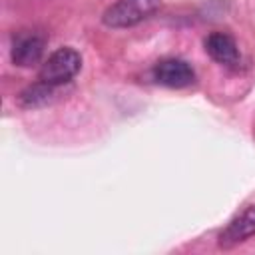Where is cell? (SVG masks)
<instances>
[{
  "instance_id": "obj_1",
  "label": "cell",
  "mask_w": 255,
  "mask_h": 255,
  "mask_svg": "<svg viewBox=\"0 0 255 255\" xmlns=\"http://www.w3.org/2000/svg\"><path fill=\"white\" fill-rule=\"evenodd\" d=\"M161 6V0H116L106 8L102 22L108 28H129L151 18Z\"/></svg>"
},
{
  "instance_id": "obj_2",
  "label": "cell",
  "mask_w": 255,
  "mask_h": 255,
  "mask_svg": "<svg viewBox=\"0 0 255 255\" xmlns=\"http://www.w3.org/2000/svg\"><path fill=\"white\" fill-rule=\"evenodd\" d=\"M80 68H82L80 52L64 46V48H58L56 52H52L44 60V64L38 72V80L48 84V86L58 88L62 84H68L80 72Z\"/></svg>"
},
{
  "instance_id": "obj_3",
  "label": "cell",
  "mask_w": 255,
  "mask_h": 255,
  "mask_svg": "<svg viewBox=\"0 0 255 255\" xmlns=\"http://www.w3.org/2000/svg\"><path fill=\"white\" fill-rule=\"evenodd\" d=\"M44 48H46V36L42 32L36 30L20 32L12 44V62L20 68H30L42 60Z\"/></svg>"
},
{
  "instance_id": "obj_4",
  "label": "cell",
  "mask_w": 255,
  "mask_h": 255,
  "mask_svg": "<svg viewBox=\"0 0 255 255\" xmlns=\"http://www.w3.org/2000/svg\"><path fill=\"white\" fill-rule=\"evenodd\" d=\"M153 78L155 82H159L161 86H167V88H187L193 84L195 80V72L193 68L185 62V60H179V58H165V60H159L153 68Z\"/></svg>"
},
{
  "instance_id": "obj_5",
  "label": "cell",
  "mask_w": 255,
  "mask_h": 255,
  "mask_svg": "<svg viewBox=\"0 0 255 255\" xmlns=\"http://www.w3.org/2000/svg\"><path fill=\"white\" fill-rule=\"evenodd\" d=\"M253 235H255V205H249L227 223V227L219 233L217 243L223 249H231Z\"/></svg>"
},
{
  "instance_id": "obj_6",
  "label": "cell",
  "mask_w": 255,
  "mask_h": 255,
  "mask_svg": "<svg viewBox=\"0 0 255 255\" xmlns=\"http://www.w3.org/2000/svg\"><path fill=\"white\" fill-rule=\"evenodd\" d=\"M205 52L223 66H235L239 62L237 42L225 32H211L205 38Z\"/></svg>"
},
{
  "instance_id": "obj_7",
  "label": "cell",
  "mask_w": 255,
  "mask_h": 255,
  "mask_svg": "<svg viewBox=\"0 0 255 255\" xmlns=\"http://www.w3.org/2000/svg\"><path fill=\"white\" fill-rule=\"evenodd\" d=\"M52 90H54V86H48V84H44V82H38L36 86H32V88H28L26 92H22V96H20L22 106L34 108V106L46 104V102L50 100V96H52Z\"/></svg>"
}]
</instances>
